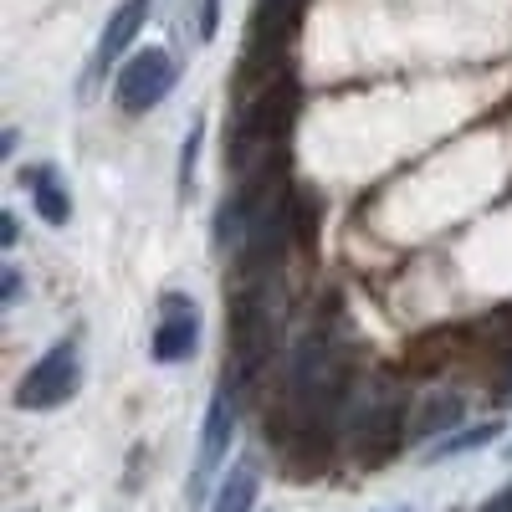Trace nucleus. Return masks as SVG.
I'll list each match as a JSON object with an SVG mask.
<instances>
[{
	"label": "nucleus",
	"instance_id": "f257e3e1",
	"mask_svg": "<svg viewBox=\"0 0 512 512\" xmlns=\"http://www.w3.org/2000/svg\"><path fill=\"white\" fill-rule=\"evenodd\" d=\"M292 77H272L262 93H256L231 128V169L241 175H256V169H277L282 164V144H287V128H292Z\"/></svg>",
	"mask_w": 512,
	"mask_h": 512
},
{
	"label": "nucleus",
	"instance_id": "f03ea898",
	"mask_svg": "<svg viewBox=\"0 0 512 512\" xmlns=\"http://www.w3.org/2000/svg\"><path fill=\"white\" fill-rule=\"evenodd\" d=\"M77 384H82V328L62 333L57 344L21 374L16 405L21 410H57L77 395Z\"/></svg>",
	"mask_w": 512,
	"mask_h": 512
},
{
	"label": "nucleus",
	"instance_id": "7ed1b4c3",
	"mask_svg": "<svg viewBox=\"0 0 512 512\" xmlns=\"http://www.w3.org/2000/svg\"><path fill=\"white\" fill-rule=\"evenodd\" d=\"M303 16V0H256L251 11V26H246V41H241V82L251 77H282L287 67V41H292V26Z\"/></svg>",
	"mask_w": 512,
	"mask_h": 512
},
{
	"label": "nucleus",
	"instance_id": "20e7f679",
	"mask_svg": "<svg viewBox=\"0 0 512 512\" xmlns=\"http://www.w3.org/2000/svg\"><path fill=\"white\" fill-rule=\"evenodd\" d=\"M180 57L169 47H139L118 72H113V103L123 113H149L180 88Z\"/></svg>",
	"mask_w": 512,
	"mask_h": 512
},
{
	"label": "nucleus",
	"instance_id": "39448f33",
	"mask_svg": "<svg viewBox=\"0 0 512 512\" xmlns=\"http://www.w3.org/2000/svg\"><path fill=\"white\" fill-rule=\"evenodd\" d=\"M200 349V313L190 303V292H164L159 297V323L149 338L154 364H190Z\"/></svg>",
	"mask_w": 512,
	"mask_h": 512
},
{
	"label": "nucleus",
	"instance_id": "423d86ee",
	"mask_svg": "<svg viewBox=\"0 0 512 512\" xmlns=\"http://www.w3.org/2000/svg\"><path fill=\"white\" fill-rule=\"evenodd\" d=\"M231 431H236V410H231V384H221L216 400L205 410V425H200V441H195V466H190V497L200 502L205 497V482L216 477V466L231 446Z\"/></svg>",
	"mask_w": 512,
	"mask_h": 512
},
{
	"label": "nucleus",
	"instance_id": "0eeeda50",
	"mask_svg": "<svg viewBox=\"0 0 512 512\" xmlns=\"http://www.w3.org/2000/svg\"><path fill=\"white\" fill-rule=\"evenodd\" d=\"M149 11H154V0H118L113 16H108V26H103V36H98V52H93V77H88V82H98V77L118 72L128 57H134V41H139V31H144Z\"/></svg>",
	"mask_w": 512,
	"mask_h": 512
},
{
	"label": "nucleus",
	"instance_id": "6e6552de",
	"mask_svg": "<svg viewBox=\"0 0 512 512\" xmlns=\"http://www.w3.org/2000/svg\"><path fill=\"white\" fill-rule=\"evenodd\" d=\"M21 185H26L36 216L47 221V226H67V221H72V195H67V180H62L57 164H31V169H21Z\"/></svg>",
	"mask_w": 512,
	"mask_h": 512
},
{
	"label": "nucleus",
	"instance_id": "1a4fd4ad",
	"mask_svg": "<svg viewBox=\"0 0 512 512\" xmlns=\"http://www.w3.org/2000/svg\"><path fill=\"white\" fill-rule=\"evenodd\" d=\"M461 420V395H431L420 405V415L410 420V441H431V436H441V431H451V425Z\"/></svg>",
	"mask_w": 512,
	"mask_h": 512
},
{
	"label": "nucleus",
	"instance_id": "9d476101",
	"mask_svg": "<svg viewBox=\"0 0 512 512\" xmlns=\"http://www.w3.org/2000/svg\"><path fill=\"white\" fill-rule=\"evenodd\" d=\"M256 492H262V472H256V461H241L236 472L226 477V487H221V497H216L210 512H251Z\"/></svg>",
	"mask_w": 512,
	"mask_h": 512
},
{
	"label": "nucleus",
	"instance_id": "9b49d317",
	"mask_svg": "<svg viewBox=\"0 0 512 512\" xmlns=\"http://www.w3.org/2000/svg\"><path fill=\"white\" fill-rule=\"evenodd\" d=\"M502 431V420H487V425H472V431H461V436H446L431 456H461V451H477V446H487L492 436Z\"/></svg>",
	"mask_w": 512,
	"mask_h": 512
},
{
	"label": "nucleus",
	"instance_id": "f8f14e48",
	"mask_svg": "<svg viewBox=\"0 0 512 512\" xmlns=\"http://www.w3.org/2000/svg\"><path fill=\"white\" fill-rule=\"evenodd\" d=\"M21 297V267H6V287H0V308H16Z\"/></svg>",
	"mask_w": 512,
	"mask_h": 512
},
{
	"label": "nucleus",
	"instance_id": "ddd939ff",
	"mask_svg": "<svg viewBox=\"0 0 512 512\" xmlns=\"http://www.w3.org/2000/svg\"><path fill=\"white\" fill-rule=\"evenodd\" d=\"M216 11H221V0H205V6H200V41L216 36Z\"/></svg>",
	"mask_w": 512,
	"mask_h": 512
},
{
	"label": "nucleus",
	"instance_id": "4468645a",
	"mask_svg": "<svg viewBox=\"0 0 512 512\" xmlns=\"http://www.w3.org/2000/svg\"><path fill=\"white\" fill-rule=\"evenodd\" d=\"M482 512H512V487H507V492H497V497H492Z\"/></svg>",
	"mask_w": 512,
	"mask_h": 512
},
{
	"label": "nucleus",
	"instance_id": "2eb2a0df",
	"mask_svg": "<svg viewBox=\"0 0 512 512\" xmlns=\"http://www.w3.org/2000/svg\"><path fill=\"white\" fill-rule=\"evenodd\" d=\"M0 226H6V231H0V241L16 246V216H11V210H6V221H0Z\"/></svg>",
	"mask_w": 512,
	"mask_h": 512
},
{
	"label": "nucleus",
	"instance_id": "dca6fc26",
	"mask_svg": "<svg viewBox=\"0 0 512 512\" xmlns=\"http://www.w3.org/2000/svg\"><path fill=\"white\" fill-rule=\"evenodd\" d=\"M395 512H410V507H395Z\"/></svg>",
	"mask_w": 512,
	"mask_h": 512
}]
</instances>
